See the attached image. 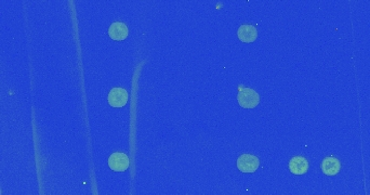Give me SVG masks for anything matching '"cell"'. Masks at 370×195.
<instances>
[{
	"instance_id": "52a82bcc",
	"label": "cell",
	"mask_w": 370,
	"mask_h": 195,
	"mask_svg": "<svg viewBox=\"0 0 370 195\" xmlns=\"http://www.w3.org/2000/svg\"><path fill=\"white\" fill-rule=\"evenodd\" d=\"M128 34H129V31H128L127 25L121 22L113 23L110 26V29H108V35H110V37L113 40H117V41L125 40L128 37Z\"/></svg>"
},
{
	"instance_id": "5b68a950",
	"label": "cell",
	"mask_w": 370,
	"mask_h": 195,
	"mask_svg": "<svg viewBox=\"0 0 370 195\" xmlns=\"http://www.w3.org/2000/svg\"><path fill=\"white\" fill-rule=\"evenodd\" d=\"M237 37L240 41L245 43L254 42L258 38V31L256 29V26L249 24L239 26V29L237 31Z\"/></svg>"
},
{
	"instance_id": "7a4b0ae2",
	"label": "cell",
	"mask_w": 370,
	"mask_h": 195,
	"mask_svg": "<svg viewBox=\"0 0 370 195\" xmlns=\"http://www.w3.org/2000/svg\"><path fill=\"white\" fill-rule=\"evenodd\" d=\"M259 166V158L252 154H242L237 158V168L241 173H255Z\"/></svg>"
},
{
	"instance_id": "3957f363",
	"label": "cell",
	"mask_w": 370,
	"mask_h": 195,
	"mask_svg": "<svg viewBox=\"0 0 370 195\" xmlns=\"http://www.w3.org/2000/svg\"><path fill=\"white\" fill-rule=\"evenodd\" d=\"M128 92L124 88H113L108 93L107 101L113 108H122L128 102Z\"/></svg>"
},
{
	"instance_id": "6da1fadb",
	"label": "cell",
	"mask_w": 370,
	"mask_h": 195,
	"mask_svg": "<svg viewBox=\"0 0 370 195\" xmlns=\"http://www.w3.org/2000/svg\"><path fill=\"white\" fill-rule=\"evenodd\" d=\"M237 101L243 109H255L260 103V95L257 91L240 86L238 88Z\"/></svg>"
},
{
	"instance_id": "ba28073f",
	"label": "cell",
	"mask_w": 370,
	"mask_h": 195,
	"mask_svg": "<svg viewBox=\"0 0 370 195\" xmlns=\"http://www.w3.org/2000/svg\"><path fill=\"white\" fill-rule=\"evenodd\" d=\"M289 170L294 175H304L309 170V162L303 156H294L289 162Z\"/></svg>"
},
{
	"instance_id": "8992f818",
	"label": "cell",
	"mask_w": 370,
	"mask_h": 195,
	"mask_svg": "<svg viewBox=\"0 0 370 195\" xmlns=\"http://www.w3.org/2000/svg\"><path fill=\"white\" fill-rule=\"evenodd\" d=\"M322 172L327 176H336L341 170V163L338 158L333 156H328L323 159L322 165Z\"/></svg>"
},
{
	"instance_id": "277c9868",
	"label": "cell",
	"mask_w": 370,
	"mask_h": 195,
	"mask_svg": "<svg viewBox=\"0 0 370 195\" xmlns=\"http://www.w3.org/2000/svg\"><path fill=\"white\" fill-rule=\"evenodd\" d=\"M108 166L113 172H126L129 168V157L121 152L113 153L108 158Z\"/></svg>"
}]
</instances>
